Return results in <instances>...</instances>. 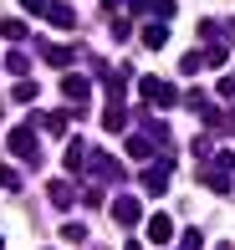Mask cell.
<instances>
[{
	"label": "cell",
	"mask_w": 235,
	"mask_h": 250,
	"mask_svg": "<svg viewBox=\"0 0 235 250\" xmlns=\"http://www.w3.org/2000/svg\"><path fill=\"white\" fill-rule=\"evenodd\" d=\"M62 240H87V225H77V220H66V225H62Z\"/></svg>",
	"instance_id": "cell-24"
},
{
	"label": "cell",
	"mask_w": 235,
	"mask_h": 250,
	"mask_svg": "<svg viewBox=\"0 0 235 250\" xmlns=\"http://www.w3.org/2000/svg\"><path fill=\"white\" fill-rule=\"evenodd\" d=\"M0 250H5V240H0Z\"/></svg>",
	"instance_id": "cell-32"
},
{
	"label": "cell",
	"mask_w": 235,
	"mask_h": 250,
	"mask_svg": "<svg viewBox=\"0 0 235 250\" xmlns=\"http://www.w3.org/2000/svg\"><path fill=\"white\" fill-rule=\"evenodd\" d=\"M174 10H179V0H153V16H159V21H169Z\"/></svg>",
	"instance_id": "cell-26"
},
{
	"label": "cell",
	"mask_w": 235,
	"mask_h": 250,
	"mask_svg": "<svg viewBox=\"0 0 235 250\" xmlns=\"http://www.w3.org/2000/svg\"><path fill=\"white\" fill-rule=\"evenodd\" d=\"M31 133H51V138H62V133H66V112H36V118H31Z\"/></svg>",
	"instance_id": "cell-9"
},
{
	"label": "cell",
	"mask_w": 235,
	"mask_h": 250,
	"mask_svg": "<svg viewBox=\"0 0 235 250\" xmlns=\"http://www.w3.org/2000/svg\"><path fill=\"white\" fill-rule=\"evenodd\" d=\"M138 36H143V46H149V51H164V46H169V26H164V21H149Z\"/></svg>",
	"instance_id": "cell-12"
},
{
	"label": "cell",
	"mask_w": 235,
	"mask_h": 250,
	"mask_svg": "<svg viewBox=\"0 0 235 250\" xmlns=\"http://www.w3.org/2000/svg\"><path fill=\"white\" fill-rule=\"evenodd\" d=\"M230 62V46H215V51H205V66H225Z\"/></svg>",
	"instance_id": "cell-25"
},
{
	"label": "cell",
	"mask_w": 235,
	"mask_h": 250,
	"mask_svg": "<svg viewBox=\"0 0 235 250\" xmlns=\"http://www.w3.org/2000/svg\"><path fill=\"white\" fill-rule=\"evenodd\" d=\"M143 133H149V143H153V148H169V143H174V133L164 128L159 118H149V123H143Z\"/></svg>",
	"instance_id": "cell-14"
},
{
	"label": "cell",
	"mask_w": 235,
	"mask_h": 250,
	"mask_svg": "<svg viewBox=\"0 0 235 250\" xmlns=\"http://www.w3.org/2000/svg\"><path fill=\"white\" fill-rule=\"evenodd\" d=\"M143 189H149V194H164V189H169V158L153 164V168H143Z\"/></svg>",
	"instance_id": "cell-11"
},
{
	"label": "cell",
	"mask_w": 235,
	"mask_h": 250,
	"mask_svg": "<svg viewBox=\"0 0 235 250\" xmlns=\"http://www.w3.org/2000/svg\"><path fill=\"white\" fill-rule=\"evenodd\" d=\"M133 5V16H153V0H128Z\"/></svg>",
	"instance_id": "cell-28"
},
{
	"label": "cell",
	"mask_w": 235,
	"mask_h": 250,
	"mask_svg": "<svg viewBox=\"0 0 235 250\" xmlns=\"http://www.w3.org/2000/svg\"><path fill=\"white\" fill-rule=\"evenodd\" d=\"M36 16H41V21H51V26H62V31H72V26H77V10L66 5V0H41Z\"/></svg>",
	"instance_id": "cell-5"
},
{
	"label": "cell",
	"mask_w": 235,
	"mask_h": 250,
	"mask_svg": "<svg viewBox=\"0 0 235 250\" xmlns=\"http://www.w3.org/2000/svg\"><path fill=\"white\" fill-rule=\"evenodd\" d=\"M138 92H143V102H149V107H179V92L169 82H164V77H138Z\"/></svg>",
	"instance_id": "cell-2"
},
{
	"label": "cell",
	"mask_w": 235,
	"mask_h": 250,
	"mask_svg": "<svg viewBox=\"0 0 235 250\" xmlns=\"http://www.w3.org/2000/svg\"><path fill=\"white\" fill-rule=\"evenodd\" d=\"M5 72L16 77V82H21V77L31 72V62H26V51H10V56H5Z\"/></svg>",
	"instance_id": "cell-15"
},
{
	"label": "cell",
	"mask_w": 235,
	"mask_h": 250,
	"mask_svg": "<svg viewBox=\"0 0 235 250\" xmlns=\"http://www.w3.org/2000/svg\"><path fill=\"white\" fill-rule=\"evenodd\" d=\"M103 128L107 133H123V128H128V112H123V107H107L103 112Z\"/></svg>",
	"instance_id": "cell-17"
},
{
	"label": "cell",
	"mask_w": 235,
	"mask_h": 250,
	"mask_svg": "<svg viewBox=\"0 0 235 250\" xmlns=\"http://www.w3.org/2000/svg\"><path fill=\"white\" fill-rule=\"evenodd\" d=\"M92 250H97V245H92Z\"/></svg>",
	"instance_id": "cell-33"
},
{
	"label": "cell",
	"mask_w": 235,
	"mask_h": 250,
	"mask_svg": "<svg viewBox=\"0 0 235 250\" xmlns=\"http://www.w3.org/2000/svg\"><path fill=\"white\" fill-rule=\"evenodd\" d=\"M215 250H230V245H215Z\"/></svg>",
	"instance_id": "cell-31"
},
{
	"label": "cell",
	"mask_w": 235,
	"mask_h": 250,
	"mask_svg": "<svg viewBox=\"0 0 235 250\" xmlns=\"http://www.w3.org/2000/svg\"><path fill=\"white\" fill-rule=\"evenodd\" d=\"M87 168H92V179H97V184H123V164H118L113 153H103V148L87 158Z\"/></svg>",
	"instance_id": "cell-4"
},
{
	"label": "cell",
	"mask_w": 235,
	"mask_h": 250,
	"mask_svg": "<svg viewBox=\"0 0 235 250\" xmlns=\"http://www.w3.org/2000/svg\"><path fill=\"white\" fill-rule=\"evenodd\" d=\"M5 143H10V153H16L21 164H36V158H41V143H36V133H31V128H10Z\"/></svg>",
	"instance_id": "cell-3"
},
{
	"label": "cell",
	"mask_w": 235,
	"mask_h": 250,
	"mask_svg": "<svg viewBox=\"0 0 235 250\" xmlns=\"http://www.w3.org/2000/svg\"><path fill=\"white\" fill-rule=\"evenodd\" d=\"M36 92H41V87H36V82H26V77H21V82H16V92H10V97H16V102H36Z\"/></svg>",
	"instance_id": "cell-19"
},
{
	"label": "cell",
	"mask_w": 235,
	"mask_h": 250,
	"mask_svg": "<svg viewBox=\"0 0 235 250\" xmlns=\"http://www.w3.org/2000/svg\"><path fill=\"white\" fill-rule=\"evenodd\" d=\"M199 66H205V51H184V56H179V72H184V77H194Z\"/></svg>",
	"instance_id": "cell-18"
},
{
	"label": "cell",
	"mask_w": 235,
	"mask_h": 250,
	"mask_svg": "<svg viewBox=\"0 0 235 250\" xmlns=\"http://www.w3.org/2000/svg\"><path fill=\"white\" fill-rule=\"evenodd\" d=\"M82 164H87V143L72 138V143H66V168H82Z\"/></svg>",
	"instance_id": "cell-16"
},
{
	"label": "cell",
	"mask_w": 235,
	"mask_h": 250,
	"mask_svg": "<svg viewBox=\"0 0 235 250\" xmlns=\"http://www.w3.org/2000/svg\"><path fill=\"white\" fill-rule=\"evenodd\" d=\"M0 189H10V194H16V189H21V174H16V168H10V164L0 168Z\"/></svg>",
	"instance_id": "cell-23"
},
{
	"label": "cell",
	"mask_w": 235,
	"mask_h": 250,
	"mask_svg": "<svg viewBox=\"0 0 235 250\" xmlns=\"http://www.w3.org/2000/svg\"><path fill=\"white\" fill-rule=\"evenodd\" d=\"M128 250H143V245H138V240H128Z\"/></svg>",
	"instance_id": "cell-30"
},
{
	"label": "cell",
	"mask_w": 235,
	"mask_h": 250,
	"mask_svg": "<svg viewBox=\"0 0 235 250\" xmlns=\"http://www.w3.org/2000/svg\"><path fill=\"white\" fill-rule=\"evenodd\" d=\"M41 62H46V66H57V72H72L77 46H57V41H46V46H41Z\"/></svg>",
	"instance_id": "cell-7"
},
{
	"label": "cell",
	"mask_w": 235,
	"mask_h": 250,
	"mask_svg": "<svg viewBox=\"0 0 235 250\" xmlns=\"http://www.w3.org/2000/svg\"><path fill=\"white\" fill-rule=\"evenodd\" d=\"M153 153V143L149 138H133V133H128V158H149Z\"/></svg>",
	"instance_id": "cell-21"
},
{
	"label": "cell",
	"mask_w": 235,
	"mask_h": 250,
	"mask_svg": "<svg viewBox=\"0 0 235 250\" xmlns=\"http://www.w3.org/2000/svg\"><path fill=\"white\" fill-rule=\"evenodd\" d=\"M113 220L123 225V230H133V225L143 220V204L133 199V194H118V199H113Z\"/></svg>",
	"instance_id": "cell-6"
},
{
	"label": "cell",
	"mask_w": 235,
	"mask_h": 250,
	"mask_svg": "<svg viewBox=\"0 0 235 250\" xmlns=\"http://www.w3.org/2000/svg\"><path fill=\"white\" fill-rule=\"evenodd\" d=\"M103 5H107V10H118V5H123V0H103Z\"/></svg>",
	"instance_id": "cell-29"
},
{
	"label": "cell",
	"mask_w": 235,
	"mask_h": 250,
	"mask_svg": "<svg viewBox=\"0 0 235 250\" xmlns=\"http://www.w3.org/2000/svg\"><path fill=\"white\" fill-rule=\"evenodd\" d=\"M179 250H205V235L199 230H179Z\"/></svg>",
	"instance_id": "cell-20"
},
{
	"label": "cell",
	"mask_w": 235,
	"mask_h": 250,
	"mask_svg": "<svg viewBox=\"0 0 235 250\" xmlns=\"http://www.w3.org/2000/svg\"><path fill=\"white\" fill-rule=\"evenodd\" d=\"M143 235H149L153 245H169V240H174V220H169V214H149V225H143Z\"/></svg>",
	"instance_id": "cell-8"
},
{
	"label": "cell",
	"mask_w": 235,
	"mask_h": 250,
	"mask_svg": "<svg viewBox=\"0 0 235 250\" xmlns=\"http://www.w3.org/2000/svg\"><path fill=\"white\" fill-rule=\"evenodd\" d=\"M0 36H5V41H21V36H26V21H0Z\"/></svg>",
	"instance_id": "cell-22"
},
{
	"label": "cell",
	"mask_w": 235,
	"mask_h": 250,
	"mask_svg": "<svg viewBox=\"0 0 235 250\" xmlns=\"http://www.w3.org/2000/svg\"><path fill=\"white\" fill-rule=\"evenodd\" d=\"M62 92H66V102H87V97H92V82H87L82 72H66L62 77Z\"/></svg>",
	"instance_id": "cell-10"
},
{
	"label": "cell",
	"mask_w": 235,
	"mask_h": 250,
	"mask_svg": "<svg viewBox=\"0 0 235 250\" xmlns=\"http://www.w3.org/2000/svg\"><path fill=\"white\" fill-rule=\"evenodd\" d=\"M51 204H57V209H72V199H77V189H72V179H51Z\"/></svg>",
	"instance_id": "cell-13"
},
{
	"label": "cell",
	"mask_w": 235,
	"mask_h": 250,
	"mask_svg": "<svg viewBox=\"0 0 235 250\" xmlns=\"http://www.w3.org/2000/svg\"><path fill=\"white\" fill-rule=\"evenodd\" d=\"M215 92H220V102H235V77H220Z\"/></svg>",
	"instance_id": "cell-27"
},
{
	"label": "cell",
	"mask_w": 235,
	"mask_h": 250,
	"mask_svg": "<svg viewBox=\"0 0 235 250\" xmlns=\"http://www.w3.org/2000/svg\"><path fill=\"white\" fill-rule=\"evenodd\" d=\"M230 174H235V158H230V153H215V158L205 164V174H199V184L215 189V194H230V189H235Z\"/></svg>",
	"instance_id": "cell-1"
}]
</instances>
